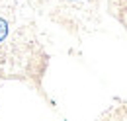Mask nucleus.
Listing matches in <instances>:
<instances>
[{
  "instance_id": "nucleus-1",
  "label": "nucleus",
  "mask_w": 127,
  "mask_h": 121,
  "mask_svg": "<svg viewBox=\"0 0 127 121\" xmlns=\"http://www.w3.org/2000/svg\"><path fill=\"white\" fill-rule=\"evenodd\" d=\"M43 47L32 6L26 0H0V80H30L43 72Z\"/></svg>"
}]
</instances>
